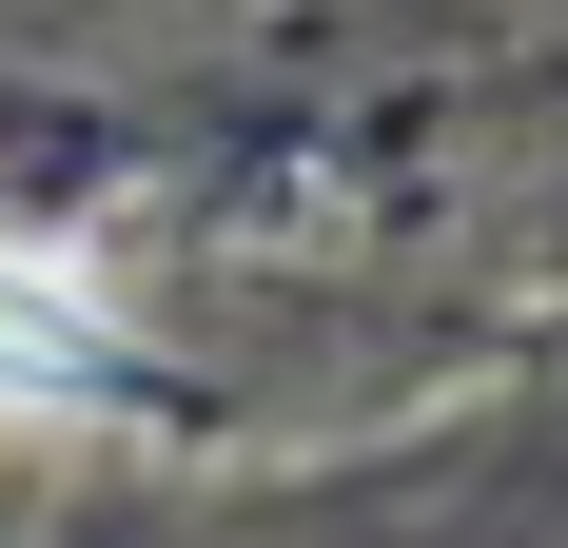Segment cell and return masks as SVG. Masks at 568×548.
Masks as SVG:
<instances>
[{"label": "cell", "mask_w": 568, "mask_h": 548, "mask_svg": "<svg viewBox=\"0 0 568 548\" xmlns=\"http://www.w3.org/2000/svg\"><path fill=\"white\" fill-rule=\"evenodd\" d=\"M0 412H118V314H99V274L0 255Z\"/></svg>", "instance_id": "6da1fadb"}]
</instances>
